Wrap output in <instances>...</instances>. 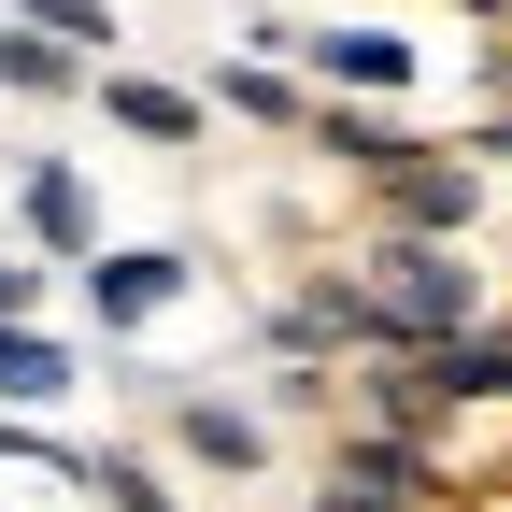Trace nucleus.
Wrapping results in <instances>:
<instances>
[{"label": "nucleus", "mask_w": 512, "mask_h": 512, "mask_svg": "<svg viewBox=\"0 0 512 512\" xmlns=\"http://www.w3.org/2000/svg\"><path fill=\"white\" fill-rule=\"evenodd\" d=\"M342 271H356L370 342L441 356V342H470V328H484V271H470V242H441V228H370Z\"/></svg>", "instance_id": "1"}, {"label": "nucleus", "mask_w": 512, "mask_h": 512, "mask_svg": "<svg viewBox=\"0 0 512 512\" xmlns=\"http://www.w3.org/2000/svg\"><path fill=\"white\" fill-rule=\"evenodd\" d=\"M370 228H441V242H470L484 228V157L470 143H399L370 171Z\"/></svg>", "instance_id": "2"}, {"label": "nucleus", "mask_w": 512, "mask_h": 512, "mask_svg": "<svg viewBox=\"0 0 512 512\" xmlns=\"http://www.w3.org/2000/svg\"><path fill=\"white\" fill-rule=\"evenodd\" d=\"M143 399H157V427L185 441V470H228V484L271 470V413H256V399H228V384H143Z\"/></svg>", "instance_id": "3"}, {"label": "nucleus", "mask_w": 512, "mask_h": 512, "mask_svg": "<svg viewBox=\"0 0 512 512\" xmlns=\"http://www.w3.org/2000/svg\"><path fill=\"white\" fill-rule=\"evenodd\" d=\"M256 342H271V356H313V370H356L370 356V313H356V271H342V256H328V271H299L271 313H256Z\"/></svg>", "instance_id": "4"}, {"label": "nucleus", "mask_w": 512, "mask_h": 512, "mask_svg": "<svg viewBox=\"0 0 512 512\" xmlns=\"http://www.w3.org/2000/svg\"><path fill=\"white\" fill-rule=\"evenodd\" d=\"M86 100L128 128V143H157V157H200V143H214V86H171V72H114V57H100V72H86Z\"/></svg>", "instance_id": "5"}, {"label": "nucleus", "mask_w": 512, "mask_h": 512, "mask_svg": "<svg viewBox=\"0 0 512 512\" xmlns=\"http://www.w3.org/2000/svg\"><path fill=\"white\" fill-rule=\"evenodd\" d=\"M185 285H200L185 242H100V256H86V313H100V328H157Z\"/></svg>", "instance_id": "6"}, {"label": "nucleus", "mask_w": 512, "mask_h": 512, "mask_svg": "<svg viewBox=\"0 0 512 512\" xmlns=\"http://www.w3.org/2000/svg\"><path fill=\"white\" fill-rule=\"evenodd\" d=\"M15 228H29V256L86 271V256H100V185H86L72 157H29V171H15Z\"/></svg>", "instance_id": "7"}, {"label": "nucleus", "mask_w": 512, "mask_h": 512, "mask_svg": "<svg viewBox=\"0 0 512 512\" xmlns=\"http://www.w3.org/2000/svg\"><path fill=\"white\" fill-rule=\"evenodd\" d=\"M299 72L342 100H384V86H413V43L399 29H299Z\"/></svg>", "instance_id": "8"}, {"label": "nucleus", "mask_w": 512, "mask_h": 512, "mask_svg": "<svg viewBox=\"0 0 512 512\" xmlns=\"http://www.w3.org/2000/svg\"><path fill=\"white\" fill-rule=\"evenodd\" d=\"M72 342L43 328V313H0V413H43V399H72Z\"/></svg>", "instance_id": "9"}, {"label": "nucleus", "mask_w": 512, "mask_h": 512, "mask_svg": "<svg viewBox=\"0 0 512 512\" xmlns=\"http://www.w3.org/2000/svg\"><path fill=\"white\" fill-rule=\"evenodd\" d=\"M86 72H100L86 43H57V29H29V15H0V86H15V100H86Z\"/></svg>", "instance_id": "10"}, {"label": "nucleus", "mask_w": 512, "mask_h": 512, "mask_svg": "<svg viewBox=\"0 0 512 512\" xmlns=\"http://www.w3.org/2000/svg\"><path fill=\"white\" fill-rule=\"evenodd\" d=\"M299 128H313V143H328V157H342L356 185H370L384 157H399V143H413V128H399V114H370V100H342V86H313V114H299Z\"/></svg>", "instance_id": "11"}, {"label": "nucleus", "mask_w": 512, "mask_h": 512, "mask_svg": "<svg viewBox=\"0 0 512 512\" xmlns=\"http://www.w3.org/2000/svg\"><path fill=\"white\" fill-rule=\"evenodd\" d=\"M214 114H242V128H299V114H313V72H285V57H228V72H214Z\"/></svg>", "instance_id": "12"}, {"label": "nucleus", "mask_w": 512, "mask_h": 512, "mask_svg": "<svg viewBox=\"0 0 512 512\" xmlns=\"http://www.w3.org/2000/svg\"><path fill=\"white\" fill-rule=\"evenodd\" d=\"M427 370H441V399H456V413H512V328H470V342H441Z\"/></svg>", "instance_id": "13"}, {"label": "nucleus", "mask_w": 512, "mask_h": 512, "mask_svg": "<svg viewBox=\"0 0 512 512\" xmlns=\"http://www.w3.org/2000/svg\"><path fill=\"white\" fill-rule=\"evenodd\" d=\"M86 498H100V512H185V498H171V470L143 456V441H114V456H86Z\"/></svg>", "instance_id": "14"}, {"label": "nucleus", "mask_w": 512, "mask_h": 512, "mask_svg": "<svg viewBox=\"0 0 512 512\" xmlns=\"http://www.w3.org/2000/svg\"><path fill=\"white\" fill-rule=\"evenodd\" d=\"M29 29H57V43H86V57H114V0H15Z\"/></svg>", "instance_id": "15"}, {"label": "nucleus", "mask_w": 512, "mask_h": 512, "mask_svg": "<svg viewBox=\"0 0 512 512\" xmlns=\"http://www.w3.org/2000/svg\"><path fill=\"white\" fill-rule=\"evenodd\" d=\"M43 271L57 256H0V313H43Z\"/></svg>", "instance_id": "16"}, {"label": "nucleus", "mask_w": 512, "mask_h": 512, "mask_svg": "<svg viewBox=\"0 0 512 512\" xmlns=\"http://www.w3.org/2000/svg\"><path fill=\"white\" fill-rule=\"evenodd\" d=\"M456 15H512V0H456Z\"/></svg>", "instance_id": "17"}]
</instances>
